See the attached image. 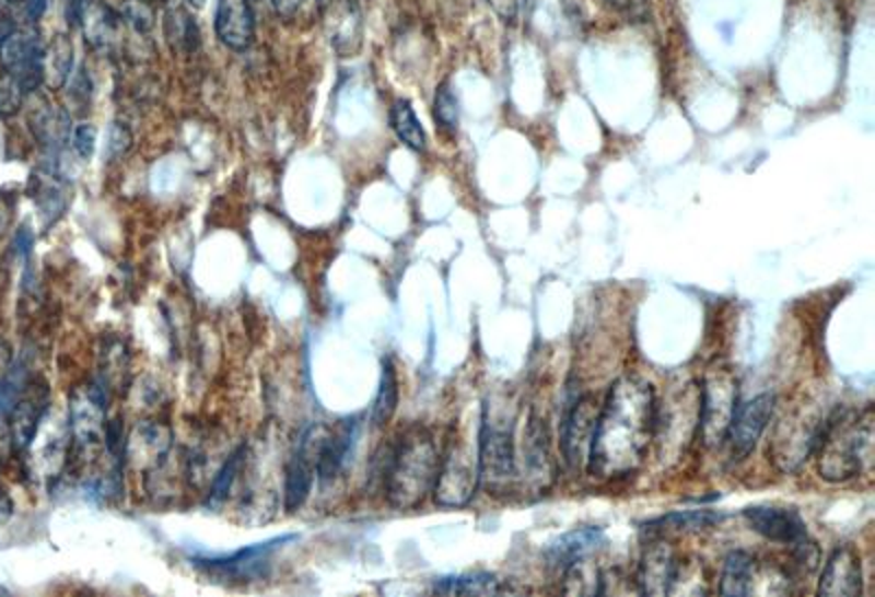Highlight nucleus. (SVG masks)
<instances>
[{
  "instance_id": "obj_14",
  "label": "nucleus",
  "mask_w": 875,
  "mask_h": 597,
  "mask_svg": "<svg viewBox=\"0 0 875 597\" xmlns=\"http://www.w3.org/2000/svg\"><path fill=\"white\" fill-rule=\"evenodd\" d=\"M50 389L42 378H31L9 413V437L13 450H26L48 411Z\"/></svg>"
},
{
  "instance_id": "obj_30",
  "label": "nucleus",
  "mask_w": 875,
  "mask_h": 597,
  "mask_svg": "<svg viewBox=\"0 0 875 597\" xmlns=\"http://www.w3.org/2000/svg\"><path fill=\"white\" fill-rule=\"evenodd\" d=\"M602 584V571L588 558H580L564 566L562 593L567 595H597Z\"/></svg>"
},
{
  "instance_id": "obj_33",
  "label": "nucleus",
  "mask_w": 875,
  "mask_h": 597,
  "mask_svg": "<svg viewBox=\"0 0 875 597\" xmlns=\"http://www.w3.org/2000/svg\"><path fill=\"white\" fill-rule=\"evenodd\" d=\"M166 39H171L175 46L184 50H192L199 46V31L195 20L188 15L186 9H171L166 11V22H164Z\"/></svg>"
},
{
  "instance_id": "obj_15",
  "label": "nucleus",
  "mask_w": 875,
  "mask_h": 597,
  "mask_svg": "<svg viewBox=\"0 0 875 597\" xmlns=\"http://www.w3.org/2000/svg\"><path fill=\"white\" fill-rule=\"evenodd\" d=\"M171 426L155 420H140L133 424L122 446L125 461L138 472H153L160 468L171 450Z\"/></svg>"
},
{
  "instance_id": "obj_34",
  "label": "nucleus",
  "mask_w": 875,
  "mask_h": 597,
  "mask_svg": "<svg viewBox=\"0 0 875 597\" xmlns=\"http://www.w3.org/2000/svg\"><path fill=\"white\" fill-rule=\"evenodd\" d=\"M433 116H435V122H438L442 129H446V131H455V129H457V122H459V103H457V96H455V92H453V87H451L448 81L440 83V87L435 90V96H433Z\"/></svg>"
},
{
  "instance_id": "obj_40",
  "label": "nucleus",
  "mask_w": 875,
  "mask_h": 597,
  "mask_svg": "<svg viewBox=\"0 0 875 597\" xmlns=\"http://www.w3.org/2000/svg\"><path fill=\"white\" fill-rule=\"evenodd\" d=\"M13 245H15V251H18L20 256H28V254H31V247H33V234H31V230H28V227H20V230L15 232Z\"/></svg>"
},
{
  "instance_id": "obj_42",
  "label": "nucleus",
  "mask_w": 875,
  "mask_h": 597,
  "mask_svg": "<svg viewBox=\"0 0 875 597\" xmlns=\"http://www.w3.org/2000/svg\"><path fill=\"white\" fill-rule=\"evenodd\" d=\"M24 4H26V15L31 22H37L46 11V0H24Z\"/></svg>"
},
{
  "instance_id": "obj_45",
  "label": "nucleus",
  "mask_w": 875,
  "mask_h": 597,
  "mask_svg": "<svg viewBox=\"0 0 875 597\" xmlns=\"http://www.w3.org/2000/svg\"><path fill=\"white\" fill-rule=\"evenodd\" d=\"M490 4L505 17H512L516 9V0H490Z\"/></svg>"
},
{
  "instance_id": "obj_46",
  "label": "nucleus",
  "mask_w": 875,
  "mask_h": 597,
  "mask_svg": "<svg viewBox=\"0 0 875 597\" xmlns=\"http://www.w3.org/2000/svg\"><path fill=\"white\" fill-rule=\"evenodd\" d=\"M7 365H9V352H7V346L0 343V367L4 370Z\"/></svg>"
},
{
  "instance_id": "obj_9",
  "label": "nucleus",
  "mask_w": 875,
  "mask_h": 597,
  "mask_svg": "<svg viewBox=\"0 0 875 597\" xmlns=\"http://www.w3.org/2000/svg\"><path fill=\"white\" fill-rule=\"evenodd\" d=\"M0 61L24 94H33L44 83V44L35 31L15 28L0 46Z\"/></svg>"
},
{
  "instance_id": "obj_18",
  "label": "nucleus",
  "mask_w": 875,
  "mask_h": 597,
  "mask_svg": "<svg viewBox=\"0 0 875 597\" xmlns=\"http://www.w3.org/2000/svg\"><path fill=\"white\" fill-rule=\"evenodd\" d=\"M862 593V566L853 547H836L825 562L818 595L822 597H858Z\"/></svg>"
},
{
  "instance_id": "obj_16",
  "label": "nucleus",
  "mask_w": 875,
  "mask_h": 597,
  "mask_svg": "<svg viewBox=\"0 0 875 597\" xmlns=\"http://www.w3.org/2000/svg\"><path fill=\"white\" fill-rule=\"evenodd\" d=\"M678 566H680V560L672 545H667L663 540L650 542L639 562V571H637V580H634L637 590L641 595H652V597L672 595Z\"/></svg>"
},
{
  "instance_id": "obj_2",
  "label": "nucleus",
  "mask_w": 875,
  "mask_h": 597,
  "mask_svg": "<svg viewBox=\"0 0 875 597\" xmlns=\"http://www.w3.org/2000/svg\"><path fill=\"white\" fill-rule=\"evenodd\" d=\"M873 409L833 411L827 415L818 453V472L827 481H847L871 470L873 464Z\"/></svg>"
},
{
  "instance_id": "obj_39",
  "label": "nucleus",
  "mask_w": 875,
  "mask_h": 597,
  "mask_svg": "<svg viewBox=\"0 0 875 597\" xmlns=\"http://www.w3.org/2000/svg\"><path fill=\"white\" fill-rule=\"evenodd\" d=\"M619 11L626 13L628 20H643L648 13V0H608Z\"/></svg>"
},
{
  "instance_id": "obj_22",
  "label": "nucleus",
  "mask_w": 875,
  "mask_h": 597,
  "mask_svg": "<svg viewBox=\"0 0 875 597\" xmlns=\"http://www.w3.org/2000/svg\"><path fill=\"white\" fill-rule=\"evenodd\" d=\"M31 129L35 140L48 155H57L68 142L72 133L70 114L63 107L44 105L31 116Z\"/></svg>"
},
{
  "instance_id": "obj_6",
  "label": "nucleus",
  "mask_w": 875,
  "mask_h": 597,
  "mask_svg": "<svg viewBox=\"0 0 875 597\" xmlns=\"http://www.w3.org/2000/svg\"><path fill=\"white\" fill-rule=\"evenodd\" d=\"M737 407V381L728 370H711L700 387L696 435L704 448L724 444L731 418Z\"/></svg>"
},
{
  "instance_id": "obj_3",
  "label": "nucleus",
  "mask_w": 875,
  "mask_h": 597,
  "mask_svg": "<svg viewBox=\"0 0 875 597\" xmlns=\"http://www.w3.org/2000/svg\"><path fill=\"white\" fill-rule=\"evenodd\" d=\"M440 455L433 435L424 426H411L400 435L383 470L385 494L392 507L411 510L433 490Z\"/></svg>"
},
{
  "instance_id": "obj_26",
  "label": "nucleus",
  "mask_w": 875,
  "mask_h": 597,
  "mask_svg": "<svg viewBox=\"0 0 875 597\" xmlns=\"http://www.w3.org/2000/svg\"><path fill=\"white\" fill-rule=\"evenodd\" d=\"M389 125L394 129V133L398 136V140L413 149V151H424L427 147V136L424 129L411 107V103L407 98H396L389 107Z\"/></svg>"
},
{
  "instance_id": "obj_29",
  "label": "nucleus",
  "mask_w": 875,
  "mask_h": 597,
  "mask_svg": "<svg viewBox=\"0 0 875 597\" xmlns=\"http://www.w3.org/2000/svg\"><path fill=\"white\" fill-rule=\"evenodd\" d=\"M127 367H129L127 348L118 339H109L101 352V370H98L96 381L103 385L105 391L116 389V387L125 385Z\"/></svg>"
},
{
  "instance_id": "obj_21",
  "label": "nucleus",
  "mask_w": 875,
  "mask_h": 597,
  "mask_svg": "<svg viewBox=\"0 0 875 597\" xmlns=\"http://www.w3.org/2000/svg\"><path fill=\"white\" fill-rule=\"evenodd\" d=\"M357 435H359V424L354 420L341 422L335 431L326 429L317 455V477L322 483H330L343 470L346 461L352 455Z\"/></svg>"
},
{
  "instance_id": "obj_28",
  "label": "nucleus",
  "mask_w": 875,
  "mask_h": 597,
  "mask_svg": "<svg viewBox=\"0 0 875 597\" xmlns=\"http://www.w3.org/2000/svg\"><path fill=\"white\" fill-rule=\"evenodd\" d=\"M398 407V378L392 359H383L378 391L372 405V424L385 426Z\"/></svg>"
},
{
  "instance_id": "obj_13",
  "label": "nucleus",
  "mask_w": 875,
  "mask_h": 597,
  "mask_svg": "<svg viewBox=\"0 0 875 597\" xmlns=\"http://www.w3.org/2000/svg\"><path fill=\"white\" fill-rule=\"evenodd\" d=\"M595 420H597V407H595L593 396L578 398L562 420L560 450H562L564 464L571 470H580L588 461Z\"/></svg>"
},
{
  "instance_id": "obj_25",
  "label": "nucleus",
  "mask_w": 875,
  "mask_h": 597,
  "mask_svg": "<svg viewBox=\"0 0 875 597\" xmlns=\"http://www.w3.org/2000/svg\"><path fill=\"white\" fill-rule=\"evenodd\" d=\"M755 558L746 551H731L724 560L720 593L728 597H742L750 593V580L755 571Z\"/></svg>"
},
{
  "instance_id": "obj_44",
  "label": "nucleus",
  "mask_w": 875,
  "mask_h": 597,
  "mask_svg": "<svg viewBox=\"0 0 875 597\" xmlns=\"http://www.w3.org/2000/svg\"><path fill=\"white\" fill-rule=\"evenodd\" d=\"M13 31H15V24H13V17L0 11V46H2L4 42H7V37H9V35L13 33Z\"/></svg>"
},
{
  "instance_id": "obj_35",
  "label": "nucleus",
  "mask_w": 875,
  "mask_h": 597,
  "mask_svg": "<svg viewBox=\"0 0 875 597\" xmlns=\"http://www.w3.org/2000/svg\"><path fill=\"white\" fill-rule=\"evenodd\" d=\"M720 520V514L709 512V510H696V512H680V514H667L658 520H654L652 525H661L663 529H678V531H687V529H704L711 527L713 523Z\"/></svg>"
},
{
  "instance_id": "obj_5",
  "label": "nucleus",
  "mask_w": 875,
  "mask_h": 597,
  "mask_svg": "<svg viewBox=\"0 0 875 597\" xmlns=\"http://www.w3.org/2000/svg\"><path fill=\"white\" fill-rule=\"evenodd\" d=\"M105 402L107 391L98 381L77 387L70 396L68 429H70V453L74 450L88 461L105 448Z\"/></svg>"
},
{
  "instance_id": "obj_43",
  "label": "nucleus",
  "mask_w": 875,
  "mask_h": 597,
  "mask_svg": "<svg viewBox=\"0 0 875 597\" xmlns=\"http://www.w3.org/2000/svg\"><path fill=\"white\" fill-rule=\"evenodd\" d=\"M13 516V501L11 496L0 488V527Z\"/></svg>"
},
{
  "instance_id": "obj_11",
  "label": "nucleus",
  "mask_w": 875,
  "mask_h": 597,
  "mask_svg": "<svg viewBox=\"0 0 875 597\" xmlns=\"http://www.w3.org/2000/svg\"><path fill=\"white\" fill-rule=\"evenodd\" d=\"M774 405H777L774 394L766 391V394H759L752 400L735 407L728 431L724 435L728 453L735 461L744 459L755 448V444L759 442L761 433L766 431V426L774 413Z\"/></svg>"
},
{
  "instance_id": "obj_1",
  "label": "nucleus",
  "mask_w": 875,
  "mask_h": 597,
  "mask_svg": "<svg viewBox=\"0 0 875 597\" xmlns=\"http://www.w3.org/2000/svg\"><path fill=\"white\" fill-rule=\"evenodd\" d=\"M656 426V396L650 383L621 376L612 383L597 411L586 468L597 477H621L634 472Z\"/></svg>"
},
{
  "instance_id": "obj_7",
  "label": "nucleus",
  "mask_w": 875,
  "mask_h": 597,
  "mask_svg": "<svg viewBox=\"0 0 875 597\" xmlns=\"http://www.w3.org/2000/svg\"><path fill=\"white\" fill-rule=\"evenodd\" d=\"M479 453V483L490 492H505L516 475L512 426L505 420L488 418L486 409L481 413V424L477 433Z\"/></svg>"
},
{
  "instance_id": "obj_38",
  "label": "nucleus",
  "mask_w": 875,
  "mask_h": 597,
  "mask_svg": "<svg viewBox=\"0 0 875 597\" xmlns=\"http://www.w3.org/2000/svg\"><path fill=\"white\" fill-rule=\"evenodd\" d=\"M131 142H133L131 131H129L127 127H122L120 122H114V125L109 127L107 144H105L107 160H116V157H120L122 153H127L129 147H131Z\"/></svg>"
},
{
  "instance_id": "obj_24",
  "label": "nucleus",
  "mask_w": 875,
  "mask_h": 597,
  "mask_svg": "<svg viewBox=\"0 0 875 597\" xmlns=\"http://www.w3.org/2000/svg\"><path fill=\"white\" fill-rule=\"evenodd\" d=\"M74 66V48L68 35H55L44 46V83L50 90L66 87Z\"/></svg>"
},
{
  "instance_id": "obj_31",
  "label": "nucleus",
  "mask_w": 875,
  "mask_h": 597,
  "mask_svg": "<svg viewBox=\"0 0 875 597\" xmlns=\"http://www.w3.org/2000/svg\"><path fill=\"white\" fill-rule=\"evenodd\" d=\"M79 24L85 28V35L92 44L105 46L112 39V33L116 31V15L105 4L88 2Z\"/></svg>"
},
{
  "instance_id": "obj_41",
  "label": "nucleus",
  "mask_w": 875,
  "mask_h": 597,
  "mask_svg": "<svg viewBox=\"0 0 875 597\" xmlns=\"http://www.w3.org/2000/svg\"><path fill=\"white\" fill-rule=\"evenodd\" d=\"M302 2L304 0H271V4H273V9L278 11V15L280 17H293L295 13H298V9L302 7Z\"/></svg>"
},
{
  "instance_id": "obj_19",
  "label": "nucleus",
  "mask_w": 875,
  "mask_h": 597,
  "mask_svg": "<svg viewBox=\"0 0 875 597\" xmlns=\"http://www.w3.org/2000/svg\"><path fill=\"white\" fill-rule=\"evenodd\" d=\"M744 518L748 525L768 540L794 545L807 536L803 518L794 510L772 507V505H755L744 510Z\"/></svg>"
},
{
  "instance_id": "obj_23",
  "label": "nucleus",
  "mask_w": 875,
  "mask_h": 597,
  "mask_svg": "<svg viewBox=\"0 0 875 597\" xmlns=\"http://www.w3.org/2000/svg\"><path fill=\"white\" fill-rule=\"evenodd\" d=\"M604 545V534L599 527H578L553 540L547 549V560L551 566L564 569L567 564L588 558Z\"/></svg>"
},
{
  "instance_id": "obj_17",
  "label": "nucleus",
  "mask_w": 875,
  "mask_h": 597,
  "mask_svg": "<svg viewBox=\"0 0 875 597\" xmlns=\"http://www.w3.org/2000/svg\"><path fill=\"white\" fill-rule=\"evenodd\" d=\"M523 459L529 479L536 483V488L545 490L553 483L556 479V459L551 455V442H549V429L547 422L532 411L525 424L523 433Z\"/></svg>"
},
{
  "instance_id": "obj_10",
  "label": "nucleus",
  "mask_w": 875,
  "mask_h": 597,
  "mask_svg": "<svg viewBox=\"0 0 875 597\" xmlns=\"http://www.w3.org/2000/svg\"><path fill=\"white\" fill-rule=\"evenodd\" d=\"M293 538H295V534H284V536L258 542V545H247L243 549H236L228 555H217V558L195 555L192 564L208 573H214V575H223V577H232V580H236V577L254 580V577L265 575L269 555L273 551H278L284 542H291Z\"/></svg>"
},
{
  "instance_id": "obj_12",
  "label": "nucleus",
  "mask_w": 875,
  "mask_h": 597,
  "mask_svg": "<svg viewBox=\"0 0 875 597\" xmlns=\"http://www.w3.org/2000/svg\"><path fill=\"white\" fill-rule=\"evenodd\" d=\"M326 435V429L315 424L304 431L300 437L293 457L287 466V479H284V505L287 510H298L313 485V479L317 477V455L322 440Z\"/></svg>"
},
{
  "instance_id": "obj_32",
  "label": "nucleus",
  "mask_w": 875,
  "mask_h": 597,
  "mask_svg": "<svg viewBox=\"0 0 875 597\" xmlns=\"http://www.w3.org/2000/svg\"><path fill=\"white\" fill-rule=\"evenodd\" d=\"M243 457H245V446L236 448V450L223 461V466L219 468V472H217V477H214V481H212V485H210V492H208V496H206V505H208V507H219V505L230 496V490H232V485H234V481H236V475H238V470H241Z\"/></svg>"
},
{
  "instance_id": "obj_37",
  "label": "nucleus",
  "mask_w": 875,
  "mask_h": 597,
  "mask_svg": "<svg viewBox=\"0 0 875 597\" xmlns=\"http://www.w3.org/2000/svg\"><path fill=\"white\" fill-rule=\"evenodd\" d=\"M70 144L81 160H90L96 149V127L90 122H81L70 133Z\"/></svg>"
},
{
  "instance_id": "obj_8",
  "label": "nucleus",
  "mask_w": 875,
  "mask_h": 597,
  "mask_svg": "<svg viewBox=\"0 0 875 597\" xmlns=\"http://www.w3.org/2000/svg\"><path fill=\"white\" fill-rule=\"evenodd\" d=\"M827 415H812L807 411H798L794 415H785L774 433L772 457L777 466L785 472L796 470L818 446Z\"/></svg>"
},
{
  "instance_id": "obj_4",
  "label": "nucleus",
  "mask_w": 875,
  "mask_h": 597,
  "mask_svg": "<svg viewBox=\"0 0 875 597\" xmlns=\"http://www.w3.org/2000/svg\"><path fill=\"white\" fill-rule=\"evenodd\" d=\"M477 485H479L477 437L470 440L468 433H459L451 440L444 457H440V468L433 485L435 503L444 507H462L470 501Z\"/></svg>"
},
{
  "instance_id": "obj_27",
  "label": "nucleus",
  "mask_w": 875,
  "mask_h": 597,
  "mask_svg": "<svg viewBox=\"0 0 875 597\" xmlns=\"http://www.w3.org/2000/svg\"><path fill=\"white\" fill-rule=\"evenodd\" d=\"M433 593H440V595H497V593H501V584L490 573L448 575V577L435 580Z\"/></svg>"
},
{
  "instance_id": "obj_36",
  "label": "nucleus",
  "mask_w": 875,
  "mask_h": 597,
  "mask_svg": "<svg viewBox=\"0 0 875 597\" xmlns=\"http://www.w3.org/2000/svg\"><path fill=\"white\" fill-rule=\"evenodd\" d=\"M24 96L26 94L20 90V85L2 70V74H0V114L2 116L15 114L20 109Z\"/></svg>"
},
{
  "instance_id": "obj_47",
  "label": "nucleus",
  "mask_w": 875,
  "mask_h": 597,
  "mask_svg": "<svg viewBox=\"0 0 875 597\" xmlns=\"http://www.w3.org/2000/svg\"><path fill=\"white\" fill-rule=\"evenodd\" d=\"M203 2H206V0H188V4H190V7H201Z\"/></svg>"
},
{
  "instance_id": "obj_20",
  "label": "nucleus",
  "mask_w": 875,
  "mask_h": 597,
  "mask_svg": "<svg viewBox=\"0 0 875 597\" xmlns=\"http://www.w3.org/2000/svg\"><path fill=\"white\" fill-rule=\"evenodd\" d=\"M254 11L249 0H217L214 31L232 50H245L254 39Z\"/></svg>"
}]
</instances>
